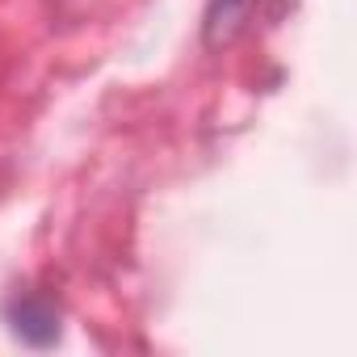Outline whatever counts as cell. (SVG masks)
<instances>
[{"label": "cell", "mask_w": 357, "mask_h": 357, "mask_svg": "<svg viewBox=\"0 0 357 357\" xmlns=\"http://www.w3.org/2000/svg\"><path fill=\"white\" fill-rule=\"evenodd\" d=\"M252 9H257V0H211V5H206V22H202L206 47L219 51V47L236 43L244 34V26H248Z\"/></svg>", "instance_id": "obj_2"}, {"label": "cell", "mask_w": 357, "mask_h": 357, "mask_svg": "<svg viewBox=\"0 0 357 357\" xmlns=\"http://www.w3.org/2000/svg\"><path fill=\"white\" fill-rule=\"evenodd\" d=\"M9 324L26 344H51L59 336V307L43 294H17L9 303Z\"/></svg>", "instance_id": "obj_1"}]
</instances>
